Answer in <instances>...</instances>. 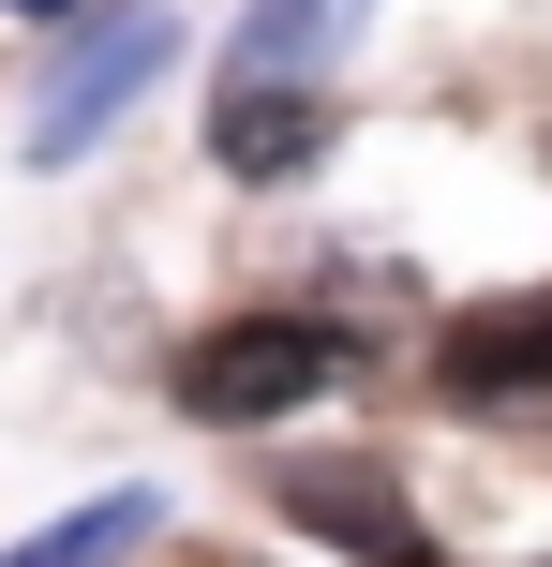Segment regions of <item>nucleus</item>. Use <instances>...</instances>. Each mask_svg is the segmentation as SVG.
Wrapping results in <instances>:
<instances>
[{
    "instance_id": "7",
    "label": "nucleus",
    "mask_w": 552,
    "mask_h": 567,
    "mask_svg": "<svg viewBox=\"0 0 552 567\" xmlns=\"http://www.w3.org/2000/svg\"><path fill=\"white\" fill-rule=\"evenodd\" d=\"M344 16H358V0H254V16H239V75H299Z\"/></svg>"
},
{
    "instance_id": "6",
    "label": "nucleus",
    "mask_w": 552,
    "mask_h": 567,
    "mask_svg": "<svg viewBox=\"0 0 552 567\" xmlns=\"http://www.w3.org/2000/svg\"><path fill=\"white\" fill-rule=\"evenodd\" d=\"M135 538H149V493H90V508H60V523H30V538L0 553V567H119Z\"/></svg>"
},
{
    "instance_id": "1",
    "label": "nucleus",
    "mask_w": 552,
    "mask_h": 567,
    "mask_svg": "<svg viewBox=\"0 0 552 567\" xmlns=\"http://www.w3.org/2000/svg\"><path fill=\"white\" fill-rule=\"evenodd\" d=\"M314 389H344V329H314V313H239V329H209L179 359V403L195 419H284Z\"/></svg>"
},
{
    "instance_id": "5",
    "label": "nucleus",
    "mask_w": 552,
    "mask_h": 567,
    "mask_svg": "<svg viewBox=\"0 0 552 567\" xmlns=\"http://www.w3.org/2000/svg\"><path fill=\"white\" fill-rule=\"evenodd\" d=\"M448 373H464V389H538V373H552V299L464 313V329H448Z\"/></svg>"
},
{
    "instance_id": "2",
    "label": "nucleus",
    "mask_w": 552,
    "mask_h": 567,
    "mask_svg": "<svg viewBox=\"0 0 552 567\" xmlns=\"http://www.w3.org/2000/svg\"><path fill=\"white\" fill-rule=\"evenodd\" d=\"M179 60V16H90L75 45H60V75H45V120H30V165H75V150H105V120L135 105L149 75Z\"/></svg>"
},
{
    "instance_id": "8",
    "label": "nucleus",
    "mask_w": 552,
    "mask_h": 567,
    "mask_svg": "<svg viewBox=\"0 0 552 567\" xmlns=\"http://www.w3.org/2000/svg\"><path fill=\"white\" fill-rule=\"evenodd\" d=\"M0 16H75V0H0Z\"/></svg>"
},
{
    "instance_id": "3",
    "label": "nucleus",
    "mask_w": 552,
    "mask_h": 567,
    "mask_svg": "<svg viewBox=\"0 0 552 567\" xmlns=\"http://www.w3.org/2000/svg\"><path fill=\"white\" fill-rule=\"evenodd\" d=\"M225 179H299L329 150V90L314 75H225V120H209Z\"/></svg>"
},
{
    "instance_id": "4",
    "label": "nucleus",
    "mask_w": 552,
    "mask_h": 567,
    "mask_svg": "<svg viewBox=\"0 0 552 567\" xmlns=\"http://www.w3.org/2000/svg\"><path fill=\"white\" fill-rule=\"evenodd\" d=\"M284 508L314 523V538L374 553V567H418V523H404V493H388L374 463H299V478H284Z\"/></svg>"
}]
</instances>
